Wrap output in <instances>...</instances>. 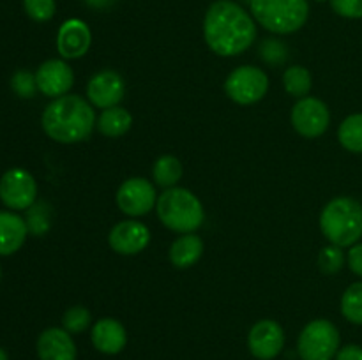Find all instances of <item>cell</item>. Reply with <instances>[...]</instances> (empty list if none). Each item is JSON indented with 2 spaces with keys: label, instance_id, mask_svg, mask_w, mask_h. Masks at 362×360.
<instances>
[{
  "label": "cell",
  "instance_id": "cell-13",
  "mask_svg": "<svg viewBox=\"0 0 362 360\" xmlns=\"http://www.w3.org/2000/svg\"><path fill=\"white\" fill-rule=\"evenodd\" d=\"M35 83H37V90L46 97H62L73 87L74 73L64 60H46L35 71Z\"/></svg>",
  "mask_w": 362,
  "mask_h": 360
},
{
  "label": "cell",
  "instance_id": "cell-7",
  "mask_svg": "<svg viewBox=\"0 0 362 360\" xmlns=\"http://www.w3.org/2000/svg\"><path fill=\"white\" fill-rule=\"evenodd\" d=\"M269 90V78L260 67L243 66L233 69L225 81V92L233 102L243 106L255 104Z\"/></svg>",
  "mask_w": 362,
  "mask_h": 360
},
{
  "label": "cell",
  "instance_id": "cell-25",
  "mask_svg": "<svg viewBox=\"0 0 362 360\" xmlns=\"http://www.w3.org/2000/svg\"><path fill=\"white\" fill-rule=\"evenodd\" d=\"M49 217H52V210H49V205L45 201H39L34 203L28 208L27 214V228L28 232L34 233V235H45L49 229Z\"/></svg>",
  "mask_w": 362,
  "mask_h": 360
},
{
  "label": "cell",
  "instance_id": "cell-32",
  "mask_svg": "<svg viewBox=\"0 0 362 360\" xmlns=\"http://www.w3.org/2000/svg\"><path fill=\"white\" fill-rule=\"evenodd\" d=\"M346 260H349L350 270L356 275H359V277H362V244L357 242L350 247Z\"/></svg>",
  "mask_w": 362,
  "mask_h": 360
},
{
  "label": "cell",
  "instance_id": "cell-34",
  "mask_svg": "<svg viewBox=\"0 0 362 360\" xmlns=\"http://www.w3.org/2000/svg\"><path fill=\"white\" fill-rule=\"evenodd\" d=\"M0 360H9V356H7L6 349H2V348H0Z\"/></svg>",
  "mask_w": 362,
  "mask_h": 360
},
{
  "label": "cell",
  "instance_id": "cell-2",
  "mask_svg": "<svg viewBox=\"0 0 362 360\" xmlns=\"http://www.w3.org/2000/svg\"><path fill=\"white\" fill-rule=\"evenodd\" d=\"M41 124L45 133L59 143H80L90 138L95 127V113L80 95H62L46 106Z\"/></svg>",
  "mask_w": 362,
  "mask_h": 360
},
{
  "label": "cell",
  "instance_id": "cell-36",
  "mask_svg": "<svg viewBox=\"0 0 362 360\" xmlns=\"http://www.w3.org/2000/svg\"><path fill=\"white\" fill-rule=\"evenodd\" d=\"M0 274H2V272H0Z\"/></svg>",
  "mask_w": 362,
  "mask_h": 360
},
{
  "label": "cell",
  "instance_id": "cell-14",
  "mask_svg": "<svg viewBox=\"0 0 362 360\" xmlns=\"http://www.w3.org/2000/svg\"><path fill=\"white\" fill-rule=\"evenodd\" d=\"M92 44V32L80 18H69L57 32V49L62 59H81Z\"/></svg>",
  "mask_w": 362,
  "mask_h": 360
},
{
  "label": "cell",
  "instance_id": "cell-23",
  "mask_svg": "<svg viewBox=\"0 0 362 360\" xmlns=\"http://www.w3.org/2000/svg\"><path fill=\"white\" fill-rule=\"evenodd\" d=\"M285 90L293 97L303 99L311 90V73L303 66H292L283 74Z\"/></svg>",
  "mask_w": 362,
  "mask_h": 360
},
{
  "label": "cell",
  "instance_id": "cell-17",
  "mask_svg": "<svg viewBox=\"0 0 362 360\" xmlns=\"http://www.w3.org/2000/svg\"><path fill=\"white\" fill-rule=\"evenodd\" d=\"M92 344L98 352L105 355H117L122 352L127 344V332L119 320L113 318H103L95 321L90 332Z\"/></svg>",
  "mask_w": 362,
  "mask_h": 360
},
{
  "label": "cell",
  "instance_id": "cell-29",
  "mask_svg": "<svg viewBox=\"0 0 362 360\" xmlns=\"http://www.w3.org/2000/svg\"><path fill=\"white\" fill-rule=\"evenodd\" d=\"M260 56L264 62L272 64V66H278L283 64L288 56V49L283 42L276 41V39H267V41L262 42L260 46Z\"/></svg>",
  "mask_w": 362,
  "mask_h": 360
},
{
  "label": "cell",
  "instance_id": "cell-20",
  "mask_svg": "<svg viewBox=\"0 0 362 360\" xmlns=\"http://www.w3.org/2000/svg\"><path fill=\"white\" fill-rule=\"evenodd\" d=\"M133 126V116L126 108L113 106V108L103 109L98 119V129L106 138H120L127 133Z\"/></svg>",
  "mask_w": 362,
  "mask_h": 360
},
{
  "label": "cell",
  "instance_id": "cell-26",
  "mask_svg": "<svg viewBox=\"0 0 362 360\" xmlns=\"http://www.w3.org/2000/svg\"><path fill=\"white\" fill-rule=\"evenodd\" d=\"M90 321L92 314L87 307L74 306L64 313L62 328L69 332V334H81V332L90 327Z\"/></svg>",
  "mask_w": 362,
  "mask_h": 360
},
{
  "label": "cell",
  "instance_id": "cell-35",
  "mask_svg": "<svg viewBox=\"0 0 362 360\" xmlns=\"http://www.w3.org/2000/svg\"><path fill=\"white\" fill-rule=\"evenodd\" d=\"M313 2H325V0H313Z\"/></svg>",
  "mask_w": 362,
  "mask_h": 360
},
{
  "label": "cell",
  "instance_id": "cell-16",
  "mask_svg": "<svg viewBox=\"0 0 362 360\" xmlns=\"http://www.w3.org/2000/svg\"><path fill=\"white\" fill-rule=\"evenodd\" d=\"M37 356L39 360H76V344L64 328H46L37 339Z\"/></svg>",
  "mask_w": 362,
  "mask_h": 360
},
{
  "label": "cell",
  "instance_id": "cell-31",
  "mask_svg": "<svg viewBox=\"0 0 362 360\" xmlns=\"http://www.w3.org/2000/svg\"><path fill=\"white\" fill-rule=\"evenodd\" d=\"M329 4L338 16L346 18V20L362 18V0H329Z\"/></svg>",
  "mask_w": 362,
  "mask_h": 360
},
{
  "label": "cell",
  "instance_id": "cell-11",
  "mask_svg": "<svg viewBox=\"0 0 362 360\" xmlns=\"http://www.w3.org/2000/svg\"><path fill=\"white\" fill-rule=\"evenodd\" d=\"M285 332L274 320H260L247 334V348L258 360H272L283 352Z\"/></svg>",
  "mask_w": 362,
  "mask_h": 360
},
{
  "label": "cell",
  "instance_id": "cell-9",
  "mask_svg": "<svg viewBox=\"0 0 362 360\" xmlns=\"http://www.w3.org/2000/svg\"><path fill=\"white\" fill-rule=\"evenodd\" d=\"M331 113L327 104L317 97H303L292 108V126L300 136L318 138L329 129Z\"/></svg>",
  "mask_w": 362,
  "mask_h": 360
},
{
  "label": "cell",
  "instance_id": "cell-1",
  "mask_svg": "<svg viewBox=\"0 0 362 360\" xmlns=\"http://www.w3.org/2000/svg\"><path fill=\"white\" fill-rule=\"evenodd\" d=\"M204 39L216 55H240L257 39L255 18L233 0H216L205 13Z\"/></svg>",
  "mask_w": 362,
  "mask_h": 360
},
{
  "label": "cell",
  "instance_id": "cell-3",
  "mask_svg": "<svg viewBox=\"0 0 362 360\" xmlns=\"http://www.w3.org/2000/svg\"><path fill=\"white\" fill-rule=\"evenodd\" d=\"M320 229L334 246L352 247L362 236V205L356 198H334L322 210Z\"/></svg>",
  "mask_w": 362,
  "mask_h": 360
},
{
  "label": "cell",
  "instance_id": "cell-27",
  "mask_svg": "<svg viewBox=\"0 0 362 360\" xmlns=\"http://www.w3.org/2000/svg\"><path fill=\"white\" fill-rule=\"evenodd\" d=\"M343 265H345V253H343V247L331 244V246L324 247V249L320 251V254H318V268H320L324 274H336V272L341 270Z\"/></svg>",
  "mask_w": 362,
  "mask_h": 360
},
{
  "label": "cell",
  "instance_id": "cell-10",
  "mask_svg": "<svg viewBox=\"0 0 362 360\" xmlns=\"http://www.w3.org/2000/svg\"><path fill=\"white\" fill-rule=\"evenodd\" d=\"M158 203L156 189L151 180L133 176L126 180L117 191V205L120 210L131 217H140L148 214Z\"/></svg>",
  "mask_w": 362,
  "mask_h": 360
},
{
  "label": "cell",
  "instance_id": "cell-24",
  "mask_svg": "<svg viewBox=\"0 0 362 360\" xmlns=\"http://www.w3.org/2000/svg\"><path fill=\"white\" fill-rule=\"evenodd\" d=\"M341 314L354 325H362V281L354 282L341 296Z\"/></svg>",
  "mask_w": 362,
  "mask_h": 360
},
{
  "label": "cell",
  "instance_id": "cell-12",
  "mask_svg": "<svg viewBox=\"0 0 362 360\" xmlns=\"http://www.w3.org/2000/svg\"><path fill=\"white\" fill-rule=\"evenodd\" d=\"M126 94V83L117 71L105 69L95 73L87 85V97L92 106L101 109L119 106Z\"/></svg>",
  "mask_w": 362,
  "mask_h": 360
},
{
  "label": "cell",
  "instance_id": "cell-15",
  "mask_svg": "<svg viewBox=\"0 0 362 360\" xmlns=\"http://www.w3.org/2000/svg\"><path fill=\"white\" fill-rule=\"evenodd\" d=\"M108 242L115 253L124 256H133L141 253L151 242V232L140 221H120L112 228L108 235Z\"/></svg>",
  "mask_w": 362,
  "mask_h": 360
},
{
  "label": "cell",
  "instance_id": "cell-4",
  "mask_svg": "<svg viewBox=\"0 0 362 360\" xmlns=\"http://www.w3.org/2000/svg\"><path fill=\"white\" fill-rule=\"evenodd\" d=\"M156 210L163 224L177 233H193L205 219L202 201L184 187H170L159 194Z\"/></svg>",
  "mask_w": 362,
  "mask_h": 360
},
{
  "label": "cell",
  "instance_id": "cell-18",
  "mask_svg": "<svg viewBox=\"0 0 362 360\" xmlns=\"http://www.w3.org/2000/svg\"><path fill=\"white\" fill-rule=\"evenodd\" d=\"M27 222L14 212L0 210V256H9L20 251L27 239Z\"/></svg>",
  "mask_w": 362,
  "mask_h": 360
},
{
  "label": "cell",
  "instance_id": "cell-33",
  "mask_svg": "<svg viewBox=\"0 0 362 360\" xmlns=\"http://www.w3.org/2000/svg\"><path fill=\"white\" fill-rule=\"evenodd\" d=\"M336 360H362V346L359 344H346L339 348L336 353Z\"/></svg>",
  "mask_w": 362,
  "mask_h": 360
},
{
  "label": "cell",
  "instance_id": "cell-28",
  "mask_svg": "<svg viewBox=\"0 0 362 360\" xmlns=\"http://www.w3.org/2000/svg\"><path fill=\"white\" fill-rule=\"evenodd\" d=\"M23 9L30 20L45 23L55 16V0H23Z\"/></svg>",
  "mask_w": 362,
  "mask_h": 360
},
{
  "label": "cell",
  "instance_id": "cell-19",
  "mask_svg": "<svg viewBox=\"0 0 362 360\" xmlns=\"http://www.w3.org/2000/svg\"><path fill=\"white\" fill-rule=\"evenodd\" d=\"M204 254V242L194 233H182L170 247V261L177 268H189Z\"/></svg>",
  "mask_w": 362,
  "mask_h": 360
},
{
  "label": "cell",
  "instance_id": "cell-21",
  "mask_svg": "<svg viewBox=\"0 0 362 360\" xmlns=\"http://www.w3.org/2000/svg\"><path fill=\"white\" fill-rule=\"evenodd\" d=\"M152 176H154L156 184L165 189L175 187L182 176V162L175 157V155H161L158 161L154 162L152 168Z\"/></svg>",
  "mask_w": 362,
  "mask_h": 360
},
{
  "label": "cell",
  "instance_id": "cell-8",
  "mask_svg": "<svg viewBox=\"0 0 362 360\" xmlns=\"http://www.w3.org/2000/svg\"><path fill=\"white\" fill-rule=\"evenodd\" d=\"M37 184L23 168H11L0 179V200L13 210H28L35 203Z\"/></svg>",
  "mask_w": 362,
  "mask_h": 360
},
{
  "label": "cell",
  "instance_id": "cell-5",
  "mask_svg": "<svg viewBox=\"0 0 362 360\" xmlns=\"http://www.w3.org/2000/svg\"><path fill=\"white\" fill-rule=\"evenodd\" d=\"M250 11L258 25L279 35L300 30L310 18L308 0H250Z\"/></svg>",
  "mask_w": 362,
  "mask_h": 360
},
{
  "label": "cell",
  "instance_id": "cell-6",
  "mask_svg": "<svg viewBox=\"0 0 362 360\" xmlns=\"http://www.w3.org/2000/svg\"><path fill=\"white\" fill-rule=\"evenodd\" d=\"M339 330L332 321L315 320L303 328L297 353L303 360H332L339 352Z\"/></svg>",
  "mask_w": 362,
  "mask_h": 360
},
{
  "label": "cell",
  "instance_id": "cell-22",
  "mask_svg": "<svg viewBox=\"0 0 362 360\" xmlns=\"http://www.w3.org/2000/svg\"><path fill=\"white\" fill-rule=\"evenodd\" d=\"M338 140L349 152L362 154V113H354L343 120L338 129Z\"/></svg>",
  "mask_w": 362,
  "mask_h": 360
},
{
  "label": "cell",
  "instance_id": "cell-30",
  "mask_svg": "<svg viewBox=\"0 0 362 360\" xmlns=\"http://www.w3.org/2000/svg\"><path fill=\"white\" fill-rule=\"evenodd\" d=\"M11 87L16 92L20 97H32L37 90V83H35V74L27 73V71H18L11 80Z\"/></svg>",
  "mask_w": 362,
  "mask_h": 360
}]
</instances>
